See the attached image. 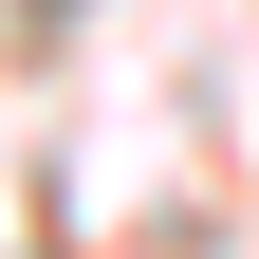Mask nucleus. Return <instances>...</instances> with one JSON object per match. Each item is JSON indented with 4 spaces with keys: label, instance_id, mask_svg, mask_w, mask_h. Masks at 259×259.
Here are the masks:
<instances>
[]
</instances>
